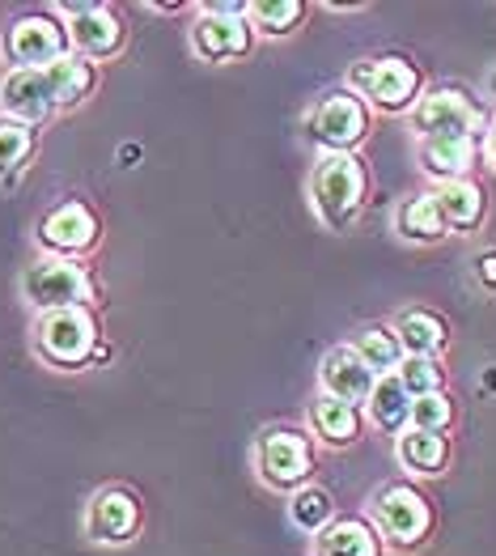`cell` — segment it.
<instances>
[{
	"label": "cell",
	"instance_id": "21",
	"mask_svg": "<svg viewBox=\"0 0 496 556\" xmlns=\"http://www.w3.org/2000/svg\"><path fill=\"white\" fill-rule=\"evenodd\" d=\"M310 425H315V433L322 438V442H331V446H348V442L357 438V429H361V413H357L353 404H344V400L318 395L315 408H310Z\"/></svg>",
	"mask_w": 496,
	"mask_h": 556
},
{
	"label": "cell",
	"instance_id": "27",
	"mask_svg": "<svg viewBox=\"0 0 496 556\" xmlns=\"http://www.w3.org/2000/svg\"><path fill=\"white\" fill-rule=\"evenodd\" d=\"M289 514H293V522H297L302 531H327V522H331V514H335V502H331L327 489H297Z\"/></svg>",
	"mask_w": 496,
	"mask_h": 556
},
{
	"label": "cell",
	"instance_id": "26",
	"mask_svg": "<svg viewBox=\"0 0 496 556\" xmlns=\"http://www.w3.org/2000/svg\"><path fill=\"white\" fill-rule=\"evenodd\" d=\"M302 13H306V4H297V0H255V4H246L251 26H259L268 35H289L302 22Z\"/></svg>",
	"mask_w": 496,
	"mask_h": 556
},
{
	"label": "cell",
	"instance_id": "29",
	"mask_svg": "<svg viewBox=\"0 0 496 556\" xmlns=\"http://www.w3.org/2000/svg\"><path fill=\"white\" fill-rule=\"evenodd\" d=\"M35 149V132L26 124H0V179H9Z\"/></svg>",
	"mask_w": 496,
	"mask_h": 556
},
{
	"label": "cell",
	"instance_id": "25",
	"mask_svg": "<svg viewBox=\"0 0 496 556\" xmlns=\"http://www.w3.org/2000/svg\"><path fill=\"white\" fill-rule=\"evenodd\" d=\"M357 353H361V362L373 370V378H386V374H395L404 366V344H399V336L391 331V327H369L361 331V340H357Z\"/></svg>",
	"mask_w": 496,
	"mask_h": 556
},
{
	"label": "cell",
	"instance_id": "11",
	"mask_svg": "<svg viewBox=\"0 0 496 556\" xmlns=\"http://www.w3.org/2000/svg\"><path fill=\"white\" fill-rule=\"evenodd\" d=\"M322 395H331V400H344V404H369V395H373V370L361 362V353L357 349H348V344H340V349H331L327 357H322Z\"/></svg>",
	"mask_w": 496,
	"mask_h": 556
},
{
	"label": "cell",
	"instance_id": "32",
	"mask_svg": "<svg viewBox=\"0 0 496 556\" xmlns=\"http://www.w3.org/2000/svg\"><path fill=\"white\" fill-rule=\"evenodd\" d=\"M480 280H484L488 289H496V251L480 255Z\"/></svg>",
	"mask_w": 496,
	"mask_h": 556
},
{
	"label": "cell",
	"instance_id": "14",
	"mask_svg": "<svg viewBox=\"0 0 496 556\" xmlns=\"http://www.w3.org/2000/svg\"><path fill=\"white\" fill-rule=\"evenodd\" d=\"M136 527H140V506H136L132 493L124 489H106L98 493L90 506V535L102 544H124L132 540Z\"/></svg>",
	"mask_w": 496,
	"mask_h": 556
},
{
	"label": "cell",
	"instance_id": "12",
	"mask_svg": "<svg viewBox=\"0 0 496 556\" xmlns=\"http://www.w3.org/2000/svg\"><path fill=\"white\" fill-rule=\"evenodd\" d=\"M60 13L73 17L68 39L86 55H115L119 43H124V26L106 4H60Z\"/></svg>",
	"mask_w": 496,
	"mask_h": 556
},
{
	"label": "cell",
	"instance_id": "4",
	"mask_svg": "<svg viewBox=\"0 0 496 556\" xmlns=\"http://www.w3.org/2000/svg\"><path fill=\"white\" fill-rule=\"evenodd\" d=\"M93 349H98V327L86 306L47 311L39 319V353L51 366H81Z\"/></svg>",
	"mask_w": 496,
	"mask_h": 556
},
{
	"label": "cell",
	"instance_id": "15",
	"mask_svg": "<svg viewBox=\"0 0 496 556\" xmlns=\"http://www.w3.org/2000/svg\"><path fill=\"white\" fill-rule=\"evenodd\" d=\"M51 251H86L93 238H98V222L86 204H60L55 213H47V222L39 226Z\"/></svg>",
	"mask_w": 496,
	"mask_h": 556
},
{
	"label": "cell",
	"instance_id": "28",
	"mask_svg": "<svg viewBox=\"0 0 496 556\" xmlns=\"http://www.w3.org/2000/svg\"><path fill=\"white\" fill-rule=\"evenodd\" d=\"M399 382H404V391L411 400H420V395H437L442 382H446V374H442V362H437V357H404Z\"/></svg>",
	"mask_w": 496,
	"mask_h": 556
},
{
	"label": "cell",
	"instance_id": "24",
	"mask_svg": "<svg viewBox=\"0 0 496 556\" xmlns=\"http://www.w3.org/2000/svg\"><path fill=\"white\" fill-rule=\"evenodd\" d=\"M43 73L51 81V93H55V106H77L93 90V68L77 55H60L55 64H47Z\"/></svg>",
	"mask_w": 496,
	"mask_h": 556
},
{
	"label": "cell",
	"instance_id": "22",
	"mask_svg": "<svg viewBox=\"0 0 496 556\" xmlns=\"http://www.w3.org/2000/svg\"><path fill=\"white\" fill-rule=\"evenodd\" d=\"M318 556H382V544L365 518H344L322 531Z\"/></svg>",
	"mask_w": 496,
	"mask_h": 556
},
{
	"label": "cell",
	"instance_id": "7",
	"mask_svg": "<svg viewBox=\"0 0 496 556\" xmlns=\"http://www.w3.org/2000/svg\"><path fill=\"white\" fill-rule=\"evenodd\" d=\"M365 132H369V115H365L361 98L353 93H327L310 115V137L327 153H348Z\"/></svg>",
	"mask_w": 496,
	"mask_h": 556
},
{
	"label": "cell",
	"instance_id": "20",
	"mask_svg": "<svg viewBox=\"0 0 496 556\" xmlns=\"http://www.w3.org/2000/svg\"><path fill=\"white\" fill-rule=\"evenodd\" d=\"M395 226H399V233L411 238V242H442V238H446V217H442L433 191L407 195L399 217H395Z\"/></svg>",
	"mask_w": 496,
	"mask_h": 556
},
{
	"label": "cell",
	"instance_id": "6",
	"mask_svg": "<svg viewBox=\"0 0 496 556\" xmlns=\"http://www.w3.org/2000/svg\"><path fill=\"white\" fill-rule=\"evenodd\" d=\"M315 471V451L302 429H268L259 438V476L271 489H297Z\"/></svg>",
	"mask_w": 496,
	"mask_h": 556
},
{
	"label": "cell",
	"instance_id": "18",
	"mask_svg": "<svg viewBox=\"0 0 496 556\" xmlns=\"http://www.w3.org/2000/svg\"><path fill=\"white\" fill-rule=\"evenodd\" d=\"M411 395L404 391V382H399V374H386V378H378L373 382V395H369V420L382 429V433H404L407 425H411Z\"/></svg>",
	"mask_w": 496,
	"mask_h": 556
},
{
	"label": "cell",
	"instance_id": "23",
	"mask_svg": "<svg viewBox=\"0 0 496 556\" xmlns=\"http://www.w3.org/2000/svg\"><path fill=\"white\" fill-rule=\"evenodd\" d=\"M395 336H399L407 357H437L446 349V324L429 311H407L395 327Z\"/></svg>",
	"mask_w": 496,
	"mask_h": 556
},
{
	"label": "cell",
	"instance_id": "19",
	"mask_svg": "<svg viewBox=\"0 0 496 556\" xmlns=\"http://www.w3.org/2000/svg\"><path fill=\"white\" fill-rule=\"evenodd\" d=\"M399 464L416 476H437L450 464V442L446 433H424V429H404L399 433Z\"/></svg>",
	"mask_w": 496,
	"mask_h": 556
},
{
	"label": "cell",
	"instance_id": "16",
	"mask_svg": "<svg viewBox=\"0 0 496 556\" xmlns=\"http://www.w3.org/2000/svg\"><path fill=\"white\" fill-rule=\"evenodd\" d=\"M420 166L424 175L454 184V179H467V170L475 166V140L467 137H433L420 140Z\"/></svg>",
	"mask_w": 496,
	"mask_h": 556
},
{
	"label": "cell",
	"instance_id": "9",
	"mask_svg": "<svg viewBox=\"0 0 496 556\" xmlns=\"http://www.w3.org/2000/svg\"><path fill=\"white\" fill-rule=\"evenodd\" d=\"M64 43H68V35L51 17L35 13V17L13 22V30L4 35V55L17 68H47V64H55L64 55Z\"/></svg>",
	"mask_w": 496,
	"mask_h": 556
},
{
	"label": "cell",
	"instance_id": "2",
	"mask_svg": "<svg viewBox=\"0 0 496 556\" xmlns=\"http://www.w3.org/2000/svg\"><path fill=\"white\" fill-rule=\"evenodd\" d=\"M411 124H416L420 140H433V137L480 140V132H484V111L471 102V93L437 90V93H429V98L416 102Z\"/></svg>",
	"mask_w": 496,
	"mask_h": 556
},
{
	"label": "cell",
	"instance_id": "5",
	"mask_svg": "<svg viewBox=\"0 0 496 556\" xmlns=\"http://www.w3.org/2000/svg\"><path fill=\"white\" fill-rule=\"evenodd\" d=\"M22 293L39 306V311H73L81 302H90V277L68 264V260H39L26 268L22 277Z\"/></svg>",
	"mask_w": 496,
	"mask_h": 556
},
{
	"label": "cell",
	"instance_id": "3",
	"mask_svg": "<svg viewBox=\"0 0 496 556\" xmlns=\"http://www.w3.org/2000/svg\"><path fill=\"white\" fill-rule=\"evenodd\" d=\"M348 81L382 111H407L420 93V73L407 64L404 55H378V60H361Z\"/></svg>",
	"mask_w": 496,
	"mask_h": 556
},
{
	"label": "cell",
	"instance_id": "33",
	"mask_svg": "<svg viewBox=\"0 0 496 556\" xmlns=\"http://www.w3.org/2000/svg\"><path fill=\"white\" fill-rule=\"evenodd\" d=\"M493 162H496V124H493Z\"/></svg>",
	"mask_w": 496,
	"mask_h": 556
},
{
	"label": "cell",
	"instance_id": "1",
	"mask_svg": "<svg viewBox=\"0 0 496 556\" xmlns=\"http://www.w3.org/2000/svg\"><path fill=\"white\" fill-rule=\"evenodd\" d=\"M310 195H315L318 217L335 230H344L365 200V170L353 153H322V162L310 175Z\"/></svg>",
	"mask_w": 496,
	"mask_h": 556
},
{
	"label": "cell",
	"instance_id": "30",
	"mask_svg": "<svg viewBox=\"0 0 496 556\" xmlns=\"http://www.w3.org/2000/svg\"><path fill=\"white\" fill-rule=\"evenodd\" d=\"M454 420V404L437 391V395H420L411 404V429H424V433H446Z\"/></svg>",
	"mask_w": 496,
	"mask_h": 556
},
{
	"label": "cell",
	"instance_id": "8",
	"mask_svg": "<svg viewBox=\"0 0 496 556\" xmlns=\"http://www.w3.org/2000/svg\"><path fill=\"white\" fill-rule=\"evenodd\" d=\"M373 518H378V527H382V535L391 540V544H416L424 531H429V522H433V510H429V502L416 493V489H407V484H386L382 493H378V506H373Z\"/></svg>",
	"mask_w": 496,
	"mask_h": 556
},
{
	"label": "cell",
	"instance_id": "13",
	"mask_svg": "<svg viewBox=\"0 0 496 556\" xmlns=\"http://www.w3.org/2000/svg\"><path fill=\"white\" fill-rule=\"evenodd\" d=\"M195 51L213 64L233 60V55H246L251 51V22L246 17H217V13H204L191 30Z\"/></svg>",
	"mask_w": 496,
	"mask_h": 556
},
{
	"label": "cell",
	"instance_id": "31",
	"mask_svg": "<svg viewBox=\"0 0 496 556\" xmlns=\"http://www.w3.org/2000/svg\"><path fill=\"white\" fill-rule=\"evenodd\" d=\"M208 13H217V17H246V4H238V0H213Z\"/></svg>",
	"mask_w": 496,
	"mask_h": 556
},
{
	"label": "cell",
	"instance_id": "10",
	"mask_svg": "<svg viewBox=\"0 0 496 556\" xmlns=\"http://www.w3.org/2000/svg\"><path fill=\"white\" fill-rule=\"evenodd\" d=\"M0 106L13 124H26V128L47 119L55 111V93L43 68H13L0 86Z\"/></svg>",
	"mask_w": 496,
	"mask_h": 556
},
{
	"label": "cell",
	"instance_id": "17",
	"mask_svg": "<svg viewBox=\"0 0 496 556\" xmlns=\"http://www.w3.org/2000/svg\"><path fill=\"white\" fill-rule=\"evenodd\" d=\"M433 195H437V208H442V217H446V230L471 233L484 226L488 200H484V191L471 184V179L442 184V191H433Z\"/></svg>",
	"mask_w": 496,
	"mask_h": 556
}]
</instances>
